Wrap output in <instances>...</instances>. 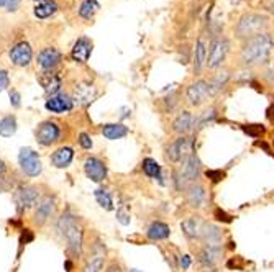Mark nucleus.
<instances>
[{
	"label": "nucleus",
	"mask_w": 274,
	"mask_h": 272,
	"mask_svg": "<svg viewBox=\"0 0 274 272\" xmlns=\"http://www.w3.org/2000/svg\"><path fill=\"white\" fill-rule=\"evenodd\" d=\"M94 197H95V200H97V204L102 207V209H105L109 212L114 210V200H112L110 192L107 189H97L94 192Z\"/></svg>",
	"instance_id": "obj_34"
},
{
	"label": "nucleus",
	"mask_w": 274,
	"mask_h": 272,
	"mask_svg": "<svg viewBox=\"0 0 274 272\" xmlns=\"http://www.w3.org/2000/svg\"><path fill=\"white\" fill-rule=\"evenodd\" d=\"M256 146H260V148H263V149H265V151H266V153H270V154H273V153H271V149H270V146H268V145H266V143H265V141H256Z\"/></svg>",
	"instance_id": "obj_47"
},
{
	"label": "nucleus",
	"mask_w": 274,
	"mask_h": 272,
	"mask_svg": "<svg viewBox=\"0 0 274 272\" xmlns=\"http://www.w3.org/2000/svg\"><path fill=\"white\" fill-rule=\"evenodd\" d=\"M194 123H196V116L189 110H182L174 118L171 130L179 136H187L189 133H194Z\"/></svg>",
	"instance_id": "obj_13"
},
{
	"label": "nucleus",
	"mask_w": 274,
	"mask_h": 272,
	"mask_svg": "<svg viewBox=\"0 0 274 272\" xmlns=\"http://www.w3.org/2000/svg\"><path fill=\"white\" fill-rule=\"evenodd\" d=\"M146 236L151 241H164L171 236V228L169 225H166L163 221H153L151 225L148 226L146 230Z\"/></svg>",
	"instance_id": "obj_26"
},
{
	"label": "nucleus",
	"mask_w": 274,
	"mask_h": 272,
	"mask_svg": "<svg viewBox=\"0 0 274 272\" xmlns=\"http://www.w3.org/2000/svg\"><path fill=\"white\" fill-rule=\"evenodd\" d=\"M173 184H174V187H176V190L177 192H186L187 190V187H189V182L182 177V174L179 172V170H173Z\"/></svg>",
	"instance_id": "obj_38"
},
{
	"label": "nucleus",
	"mask_w": 274,
	"mask_h": 272,
	"mask_svg": "<svg viewBox=\"0 0 274 272\" xmlns=\"http://www.w3.org/2000/svg\"><path fill=\"white\" fill-rule=\"evenodd\" d=\"M105 248L102 249H95V253L90 256V259L87 261V264H85L84 268V272H102V269H104V259H105Z\"/></svg>",
	"instance_id": "obj_31"
},
{
	"label": "nucleus",
	"mask_w": 274,
	"mask_h": 272,
	"mask_svg": "<svg viewBox=\"0 0 274 272\" xmlns=\"http://www.w3.org/2000/svg\"><path fill=\"white\" fill-rule=\"evenodd\" d=\"M201 241L204 243V246H213V248L222 246L223 233L220 230V226L213 225V223L204 221L201 226Z\"/></svg>",
	"instance_id": "obj_11"
},
{
	"label": "nucleus",
	"mask_w": 274,
	"mask_h": 272,
	"mask_svg": "<svg viewBox=\"0 0 274 272\" xmlns=\"http://www.w3.org/2000/svg\"><path fill=\"white\" fill-rule=\"evenodd\" d=\"M230 51V41L223 36L212 40L208 45V53H207V64L208 69H218L222 67V64L227 59V54Z\"/></svg>",
	"instance_id": "obj_4"
},
{
	"label": "nucleus",
	"mask_w": 274,
	"mask_h": 272,
	"mask_svg": "<svg viewBox=\"0 0 274 272\" xmlns=\"http://www.w3.org/2000/svg\"><path fill=\"white\" fill-rule=\"evenodd\" d=\"M41 2H43V0H41Z\"/></svg>",
	"instance_id": "obj_53"
},
{
	"label": "nucleus",
	"mask_w": 274,
	"mask_h": 272,
	"mask_svg": "<svg viewBox=\"0 0 274 272\" xmlns=\"http://www.w3.org/2000/svg\"><path fill=\"white\" fill-rule=\"evenodd\" d=\"M179 94L177 92H173V94H169L168 97H164L163 99V105H164V111L166 113H173V111L177 109V104H179Z\"/></svg>",
	"instance_id": "obj_37"
},
{
	"label": "nucleus",
	"mask_w": 274,
	"mask_h": 272,
	"mask_svg": "<svg viewBox=\"0 0 274 272\" xmlns=\"http://www.w3.org/2000/svg\"><path fill=\"white\" fill-rule=\"evenodd\" d=\"M59 61H61V53L56 48H46L38 54V64L45 71H53Z\"/></svg>",
	"instance_id": "obj_22"
},
{
	"label": "nucleus",
	"mask_w": 274,
	"mask_h": 272,
	"mask_svg": "<svg viewBox=\"0 0 274 272\" xmlns=\"http://www.w3.org/2000/svg\"><path fill=\"white\" fill-rule=\"evenodd\" d=\"M206 175H207V179H210L212 184H218L225 179V172L222 169H208L206 170Z\"/></svg>",
	"instance_id": "obj_39"
},
{
	"label": "nucleus",
	"mask_w": 274,
	"mask_h": 272,
	"mask_svg": "<svg viewBox=\"0 0 274 272\" xmlns=\"http://www.w3.org/2000/svg\"><path fill=\"white\" fill-rule=\"evenodd\" d=\"M130 272H141V271H138V269H132Z\"/></svg>",
	"instance_id": "obj_52"
},
{
	"label": "nucleus",
	"mask_w": 274,
	"mask_h": 272,
	"mask_svg": "<svg viewBox=\"0 0 274 272\" xmlns=\"http://www.w3.org/2000/svg\"><path fill=\"white\" fill-rule=\"evenodd\" d=\"M38 199H40V190L35 185H21L13 194V200L20 212L31 209L33 205H36Z\"/></svg>",
	"instance_id": "obj_8"
},
{
	"label": "nucleus",
	"mask_w": 274,
	"mask_h": 272,
	"mask_svg": "<svg viewBox=\"0 0 274 272\" xmlns=\"http://www.w3.org/2000/svg\"><path fill=\"white\" fill-rule=\"evenodd\" d=\"M268 25H270V20L268 17L261 13H245L241 15L235 25V38L238 40H250L256 35L265 33Z\"/></svg>",
	"instance_id": "obj_3"
},
{
	"label": "nucleus",
	"mask_w": 274,
	"mask_h": 272,
	"mask_svg": "<svg viewBox=\"0 0 274 272\" xmlns=\"http://www.w3.org/2000/svg\"><path fill=\"white\" fill-rule=\"evenodd\" d=\"M72 159H74V151H72V148H69V146L59 148L51 154V164L58 169L68 167L69 164L72 163Z\"/></svg>",
	"instance_id": "obj_23"
},
{
	"label": "nucleus",
	"mask_w": 274,
	"mask_h": 272,
	"mask_svg": "<svg viewBox=\"0 0 274 272\" xmlns=\"http://www.w3.org/2000/svg\"><path fill=\"white\" fill-rule=\"evenodd\" d=\"M74 107V100L66 94L53 95L46 100V109L51 113H64V111H71Z\"/></svg>",
	"instance_id": "obj_18"
},
{
	"label": "nucleus",
	"mask_w": 274,
	"mask_h": 272,
	"mask_svg": "<svg viewBox=\"0 0 274 272\" xmlns=\"http://www.w3.org/2000/svg\"><path fill=\"white\" fill-rule=\"evenodd\" d=\"M177 170H179L182 174V177H184L189 184H196L202 175V163L197 154H194V156H191L189 159L182 161L181 167Z\"/></svg>",
	"instance_id": "obj_10"
},
{
	"label": "nucleus",
	"mask_w": 274,
	"mask_h": 272,
	"mask_svg": "<svg viewBox=\"0 0 274 272\" xmlns=\"http://www.w3.org/2000/svg\"><path fill=\"white\" fill-rule=\"evenodd\" d=\"M55 212H56V199L55 197H51V195L43 197L38 207H36L35 215H33L35 225L43 226L53 215H55Z\"/></svg>",
	"instance_id": "obj_9"
},
{
	"label": "nucleus",
	"mask_w": 274,
	"mask_h": 272,
	"mask_svg": "<svg viewBox=\"0 0 274 272\" xmlns=\"http://www.w3.org/2000/svg\"><path fill=\"white\" fill-rule=\"evenodd\" d=\"M207 41L201 38L196 43L194 48V74H201L202 69L206 67L207 64Z\"/></svg>",
	"instance_id": "obj_27"
},
{
	"label": "nucleus",
	"mask_w": 274,
	"mask_h": 272,
	"mask_svg": "<svg viewBox=\"0 0 274 272\" xmlns=\"http://www.w3.org/2000/svg\"><path fill=\"white\" fill-rule=\"evenodd\" d=\"M10 102H12L13 107H20V94L17 90H12V92H10Z\"/></svg>",
	"instance_id": "obj_45"
},
{
	"label": "nucleus",
	"mask_w": 274,
	"mask_h": 272,
	"mask_svg": "<svg viewBox=\"0 0 274 272\" xmlns=\"http://www.w3.org/2000/svg\"><path fill=\"white\" fill-rule=\"evenodd\" d=\"M31 57H33V53H31V48L28 43H18L15 45L12 50H10V59L15 64V66L25 67L31 62Z\"/></svg>",
	"instance_id": "obj_17"
},
{
	"label": "nucleus",
	"mask_w": 274,
	"mask_h": 272,
	"mask_svg": "<svg viewBox=\"0 0 274 272\" xmlns=\"http://www.w3.org/2000/svg\"><path fill=\"white\" fill-rule=\"evenodd\" d=\"M274 46V41L270 33L256 35L253 38L243 41L240 51V61L245 67H255L261 66L270 59L271 50Z\"/></svg>",
	"instance_id": "obj_1"
},
{
	"label": "nucleus",
	"mask_w": 274,
	"mask_h": 272,
	"mask_svg": "<svg viewBox=\"0 0 274 272\" xmlns=\"http://www.w3.org/2000/svg\"><path fill=\"white\" fill-rule=\"evenodd\" d=\"M58 233L61 234L63 239L66 241L68 251L72 256H82V248H84V233L80 228L77 218L72 215L71 212H64L61 218L58 220Z\"/></svg>",
	"instance_id": "obj_2"
},
{
	"label": "nucleus",
	"mask_w": 274,
	"mask_h": 272,
	"mask_svg": "<svg viewBox=\"0 0 274 272\" xmlns=\"http://www.w3.org/2000/svg\"><path fill=\"white\" fill-rule=\"evenodd\" d=\"M217 115L218 111L215 107H208V109H206L202 111V113H199L196 116V123H194V133L201 131L202 128H206L208 123H213V121L217 120Z\"/></svg>",
	"instance_id": "obj_30"
},
{
	"label": "nucleus",
	"mask_w": 274,
	"mask_h": 272,
	"mask_svg": "<svg viewBox=\"0 0 274 272\" xmlns=\"http://www.w3.org/2000/svg\"><path fill=\"white\" fill-rule=\"evenodd\" d=\"M95 97H97V89L92 84H79L74 89V100L80 105H89L92 104Z\"/></svg>",
	"instance_id": "obj_21"
},
{
	"label": "nucleus",
	"mask_w": 274,
	"mask_h": 272,
	"mask_svg": "<svg viewBox=\"0 0 274 272\" xmlns=\"http://www.w3.org/2000/svg\"><path fill=\"white\" fill-rule=\"evenodd\" d=\"M210 97V87H208V81H206V79H197V81L187 85L186 89V99L192 107L204 105Z\"/></svg>",
	"instance_id": "obj_5"
},
{
	"label": "nucleus",
	"mask_w": 274,
	"mask_h": 272,
	"mask_svg": "<svg viewBox=\"0 0 274 272\" xmlns=\"http://www.w3.org/2000/svg\"><path fill=\"white\" fill-rule=\"evenodd\" d=\"M0 175H7V164L0 159Z\"/></svg>",
	"instance_id": "obj_48"
},
{
	"label": "nucleus",
	"mask_w": 274,
	"mask_h": 272,
	"mask_svg": "<svg viewBox=\"0 0 274 272\" xmlns=\"http://www.w3.org/2000/svg\"><path fill=\"white\" fill-rule=\"evenodd\" d=\"M35 136H36V141H38L41 146H51V145H55L59 140V136H61V126H59L56 121L46 120L38 125V128H36V131H35Z\"/></svg>",
	"instance_id": "obj_7"
},
{
	"label": "nucleus",
	"mask_w": 274,
	"mask_h": 272,
	"mask_svg": "<svg viewBox=\"0 0 274 272\" xmlns=\"http://www.w3.org/2000/svg\"><path fill=\"white\" fill-rule=\"evenodd\" d=\"M3 5H7V0H0V7H3Z\"/></svg>",
	"instance_id": "obj_50"
},
{
	"label": "nucleus",
	"mask_w": 274,
	"mask_h": 272,
	"mask_svg": "<svg viewBox=\"0 0 274 272\" xmlns=\"http://www.w3.org/2000/svg\"><path fill=\"white\" fill-rule=\"evenodd\" d=\"M102 135L110 141L122 140V138H125L128 135V128L122 123H107L102 126Z\"/></svg>",
	"instance_id": "obj_29"
},
{
	"label": "nucleus",
	"mask_w": 274,
	"mask_h": 272,
	"mask_svg": "<svg viewBox=\"0 0 274 272\" xmlns=\"http://www.w3.org/2000/svg\"><path fill=\"white\" fill-rule=\"evenodd\" d=\"M223 256V248H213V246H204L201 251H199L197 261L202 268L206 269H213V266H217L220 263Z\"/></svg>",
	"instance_id": "obj_14"
},
{
	"label": "nucleus",
	"mask_w": 274,
	"mask_h": 272,
	"mask_svg": "<svg viewBox=\"0 0 274 272\" xmlns=\"http://www.w3.org/2000/svg\"><path fill=\"white\" fill-rule=\"evenodd\" d=\"M107 272H122V269H120V266L112 264V266H109V269H107Z\"/></svg>",
	"instance_id": "obj_49"
},
{
	"label": "nucleus",
	"mask_w": 274,
	"mask_h": 272,
	"mask_svg": "<svg viewBox=\"0 0 274 272\" xmlns=\"http://www.w3.org/2000/svg\"><path fill=\"white\" fill-rule=\"evenodd\" d=\"M191 264H192V256H189V254L181 256V269H182V271H187V269H189Z\"/></svg>",
	"instance_id": "obj_44"
},
{
	"label": "nucleus",
	"mask_w": 274,
	"mask_h": 272,
	"mask_svg": "<svg viewBox=\"0 0 274 272\" xmlns=\"http://www.w3.org/2000/svg\"><path fill=\"white\" fill-rule=\"evenodd\" d=\"M58 10V3L55 0H43L35 7V15L38 18H48L51 17L53 13H56Z\"/></svg>",
	"instance_id": "obj_32"
},
{
	"label": "nucleus",
	"mask_w": 274,
	"mask_h": 272,
	"mask_svg": "<svg viewBox=\"0 0 274 272\" xmlns=\"http://www.w3.org/2000/svg\"><path fill=\"white\" fill-rule=\"evenodd\" d=\"M177 151V156H179V164L186 159H189L191 156H194L196 153V136L187 135V136H179L177 140L173 141Z\"/></svg>",
	"instance_id": "obj_16"
},
{
	"label": "nucleus",
	"mask_w": 274,
	"mask_h": 272,
	"mask_svg": "<svg viewBox=\"0 0 274 272\" xmlns=\"http://www.w3.org/2000/svg\"><path fill=\"white\" fill-rule=\"evenodd\" d=\"M204 272H217V269H207V271H204Z\"/></svg>",
	"instance_id": "obj_51"
},
{
	"label": "nucleus",
	"mask_w": 274,
	"mask_h": 272,
	"mask_svg": "<svg viewBox=\"0 0 274 272\" xmlns=\"http://www.w3.org/2000/svg\"><path fill=\"white\" fill-rule=\"evenodd\" d=\"M186 200H187V204H189L191 209H202L204 205H206V202H207V190L206 187H204L202 184H191L189 187H187L186 190Z\"/></svg>",
	"instance_id": "obj_15"
},
{
	"label": "nucleus",
	"mask_w": 274,
	"mask_h": 272,
	"mask_svg": "<svg viewBox=\"0 0 274 272\" xmlns=\"http://www.w3.org/2000/svg\"><path fill=\"white\" fill-rule=\"evenodd\" d=\"M141 169H143V172L146 174L149 179H156L161 185H166V182H164V175H163V169H161V166L158 164L156 159H153V158H144L143 163H141Z\"/></svg>",
	"instance_id": "obj_25"
},
{
	"label": "nucleus",
	"mask_w": 274,
	"mask_h": 272,
	"mask_svg": "<svg viewBox=\"0 0 274 272\" xmlns=\"http://www.w3.org/2000/svg\"><path fill=\"white\" fill-rule=\"evenodd\" d=\"M201 223L196 217H189L186 218L184 221L181 223V230L184 233V236L187 239H191V241H194V239H201Z\"/></svg>",
	"instance_id": "obj_28"
},
{
	"label": "nucleus",
	"mask_w": 274,
	"mask_h": 272,
	"mask_svg": "<svg viewBox=\"0 0 274 272\" xmlns=\"http://www.w3.org/2000/svg\"><path fill=\"white\" fill-rule=\"evenodd\" d=\"M230 79H232V74H230V71H227V69H222V71L213 74V77L208 81V87H210L212 97H215L217 94H220L225 87H227Z\"/></svg>",
	"instance_id": "obj_24"
},
{
	"label": "nucleus",
	"mask_w": 274,
	"mask_h": 272,
	"mask_svg": "<svg viewBox=\"0 0 274 272\" xmlns=\"http://www.w3.org/2000/svg\"><path fill=\"white\" fill-rule=\"evenodd\" d=\"M8 84H10V81H8V74L5 72L3 69H0V92H3V90L8 87Z\"/></svg>",
	"instance_id": "obj_43"
},
{
	"label": "nucleus",
	"mask_w": 274,
	"mask_h": 272,
	"mask_svg": "<svg viewBox=\"0 0 274 272\" xmlns=\"http://www.w3.org/2000/svg\"><path fill=\"white\" fill-rule=\"evenodd\" d=\"M213 218H215V220L220 221V223H227V225H230V223L233 221V217L228 215V213L225 212V210H222V209H215V210H213Z\"/></svg>",
	"instance_id": "obj_40"
},
{
	"label": "nucleus",
	"mask_w": 274,
	"mask_h": 272,
	"mask_svg": "<svg viewBox=\"0 0 274 272\" xmlns=\"http://www.w3.org/2000/svg\"><path fill=\"white\" fill-rule=\"evenodd\" d=\"M84 172L92 182H104L109 170H107V166L104 161H100V159L95 156H90L85 159V163H84Z\"/></svg>",
	"instance_id": "obj_12"
},
{
	"label": "nucleus",
	"mask_w": 274,
	"mask_h": 272,
	"mask_svg": "<svg viewBox=\"0 0 274 272\" xmlns=\"http://www.w3.org/2000/svg\"><path fill=\"white\" fill-rule=\"evenodd\" d=\"M97 10H99V2H97V0H84L82 5H80V8H79V15L82 18L89 20V18L94 17Z\"/></svg>",
	"instance_id": "obj_35"
},
{
	"label": "nucleus",
	"mask_w": 274,
	"mask_h": 272,
	"mask_svg": "<svg viewBox=\"0 0 274 272\" xmlns=\"http://www.w3.org/2000/svg\"><path fill=\"white\" fill-rule=\"evenodd\" d=\"M92 54V41L89 38H79L76 43H74V48L71 51V57L76 62H87V59Z\"/></svg>",
	"instance_id": "obj_20"
},
{
	"label": "nucleus",
	"mask_w": 274,
	"mask_h": 272,
	"mask_svg": "<svg viewBox=\"0 0 274 272\" xmlns=\"http://www.w3.org/2000/svg\"><path fill=\"white\" fill-rule=\"evenodd\" d=\"M117 220L122 223V225H128L130 223V213H127L123 209L117 210Z\"/></svg>",
	"instance_id": "obj_42"
},
{
	"label": "nucleus",
	"mask_w": 274,
	"mask_h": 272,
	"mask_svg": "<svg viewBox=\"0 0 274 272\" xmlns=\"http://www.w3.org/2000/svg\"><path fill=\"white\" fill-rule=\"evenodd\" d=\"M245 135H248L250 138H261L263 135L266 133V126L261 125V123H251V125H243L241 126Z\"/></svg>",
	"instance_id": "obj_36"
},
{
	"label": "nucleus",
	"mask_w": 274,
	"mask_h": 272,
	"mask_svg": "<svg viewBox=\"0 0 274 272\" xmlns=\"http://www.w3.org/2000/svg\"><path fill=\"white\" fill-rule=\"evenodd\" d=\"M38 82H40L41 87L45 89V92L50 94L51 97H53V95H58L59 89H61V77H59L55 71H43V72H40Z\"/></svg>",
	"instance_id": "obj_19"
},
{
	"label": "nucleus",
	"mask_w": 274,
	"mask_h": 272,
	"mask_svg": "<svg viewBox=\"0 0 274 272\" xmlns=\"http://www.w3.org/2000/svg\"><path fill=\"white\" fill-rule=\"evenodd\" d=\"M15 131H17V118H15L13 115L3 116V118L0 120V135L8 138V136H12Z\"/></svg>",
	"instance_id": "obj_33"
},
{
	"label": "nucleus",
	"mask_w": 274,
	"mask_h": 272,
	"mask_svg": "<svg viewBox=\"0 0 274 272\" xmlns=\"http://www.w3.org/2000/svg\"><path fill=\"white\" fill-rule=\"evenodd\" d=\"M20 2L21 0H7V10L8 12H15V10L18 8V5H20Z\"/></svg>",
	"instance_id": "obj_46"
},
{
	"label": "nucleus",
	"mask_w": 274,
	"mask_h": 272,
	"mask_svg": "<svg viewBox=\"0 0 274 272\" xmlns=\"http://www.w3.org/2000/svg\"><path fill=\"white\" fill-rule=\"evenodd\" d=\"M79 145L82 146L84 149H90L94 146V141H92V138L87 135V133H80L79 135Z\"/></svg>",
	"instance_id": "obj_41"
},
{
	"label": "nucleus",
	"mask_w": 274,
	"mask_h": 272,
	"mask_svg": "<svg viewBox=\"0 0 274 272\" xmlns=\"http://www.w3.org/2000/svg\"><path fill=\"white\" fill-rule=\"evenodd\" d=\"M18 163H20L21 170H23L26 175H30V177H36V175H40L41 170H43V164H41L38 153L31 148H21L20 149Z\"/></svg>",
	"instance_id": "obj_6"
}]
</instances>
